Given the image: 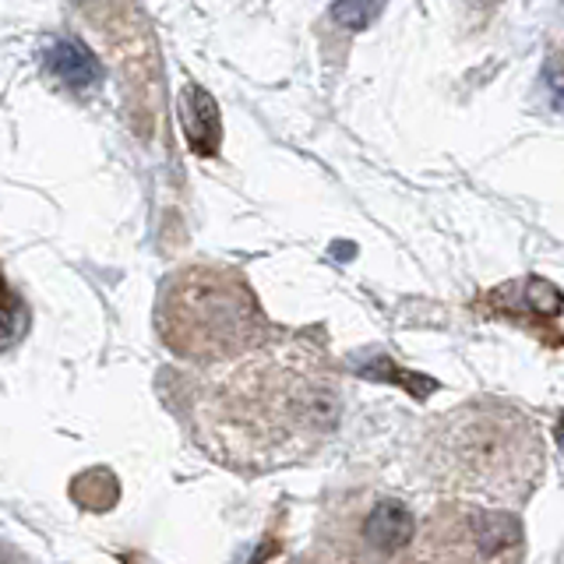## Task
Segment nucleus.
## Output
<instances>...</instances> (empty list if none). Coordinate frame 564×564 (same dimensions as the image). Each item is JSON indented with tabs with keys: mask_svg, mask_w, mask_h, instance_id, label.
<instances>
[{
	"mask_svg": "<svg viewBox=\"0 0 564 564\" xmlns=\"http://www.w3.org/2000/svg\"><path fill=\"white\" fill-rule=\"evenodd\" d=\"M388 0H335L332 18L339 22L346 32H364L375 18L381 14V8Z\"/></svg>",
	"mask_w": 564,
	"mask_h": 564,
	"instance_id": "9d476101",
	"label": "nucleus"
},
{
	"mask_svg": "<svg viewBox=\"0 0 564 564\" xmlns=\"http://www.w3.org/2000/svg\"><path fill=\"white\" fill-rule=\"evenodd\" d=\"M29 328V307L22 304L8 279H0V349H11Z\"/></svg>",
	"mask_w": 564,
	"mask_h": 564,
	"instance_id": "1a4fd4ad",
	"label": "nucleus"
},
{
	"mask_svg": "<svg viewBox=\"0 0 564 564\" xmlns=\"http://www.w3.org/2000/svg\"><path fill=\"white\" fill-rule=\"evenodd\" d=\"M416 511L384 487L343 490L322 508L314 557L322 561H410Z\"/></svg>",
	"mask_w": 564,
	"mask_h": 564,
	"instance_id": "20e7f679",
	"label": "nucleus"
},
{
	"mask_svg": "<svg viewBox=\"0 0 564 564\" xmlns=\"http://www.w3.org/2000/svg\"><path fill=\"white\" fill-rule=\"evenodd\" d=\"M46 67L57 75V82L64 88H85V85H93L96 82V67H93V57L78 46V43H70L64 40L57 50L50 53V61Z\"/></svg>",
	"mask_w": 564,
	"mask_h": 564,
	"instance_id": "0eeeda50",
	"label": "nucleus"
},
{
	"mask_svg": "<svg viewBox=\"0 0 564 564\" xmlns=\"http://www.w3.org/2000/svg\"><path fill=\"white\" fill-rule=\"evenodd\" d=\"M522 557V522L505 508H484L466 498H445L416 519L410 546V561L431 564H508Z\"/></svg>",
	"mask_w": 564,
	"mask_h": 564,
	"instance_id": "39448f33",
	"label": "nucleus"
},
{
	"mask_svg": "<svg viewBox=\"0 0 564 564\" xmlns=\"http://www.w3.org/2000/svg\"><path fill=\"white\" fill-rule=\"evenodd\" d=\"M155 332L187 364H226L272 343V322L234 264L191 261L166 275L155 300Z\"/></svg>",
	"mask_w": 564,
	"mask_h": 564,
	"instance_id": "7ed1b4c3",
	"label": "nucleus"
},
{
	"mask_svg": "<svg viewBox=\"0 0 564 564\" xmlns=\"http://www.w3.org/2000/svg\"><path fill=\"white\" fill-rule=\"evenodd\" d=\"M212 367L191 392V434L216 463L269 473L314 455L339 431L346 384L322 346L264 343Z\"/></svg>",
	"mask_w": 564,
	"mask_h": 564,
	"instance_id": "f257e3e1",
	"label": "nucleus"
},
{
	"mask_svg": "<svg viewBox=\"0 0 564 564\" xmlns=\"http://www.w3.org/2000/svg\"><path fill=\"white\" fill-rule=\"evenodd\" d=\"M413 473L448 498L519 508L546 473L540 423L501 399H469L431 416L413 445Z\"/></svg>",
	"mask_w": 564,
	"mask_h": 564,
	"instance_id": "f03ea898",
	"label": "nucleus"
},
{
	"mask_svg": "<svg viewBox=\"0 0 564 564\" xmlns=\"http://www.w3.org/2000/svg\"><path fill=\"white\" fill-rule=\"evenodd\" d=\"M70 498H75L82 508L88 511H110L120 498V484L110 469H93V473H82L75 487H70Z\"/></svg>",
	"mask_w": 564,
	"mask_h": 564,
	"instance_id": "6e6552de",
	"label": "nucleus"
},
{
	"mask_svg": "<svg viewBox=\"0 0 564 564\" xmlns=\"http://www.w3.org/2000/svg\"><path fill=\"white\" fill-rule=\"evenodd\" d=\"M484 307L494 314V317H508V322H516L522 328H529V317H536V335L546 339L543 332V317L546 322H561L557 311H561V293L554 282H543V279H519V282H505V286L494 290Z\"/></svg>",
	"mask_w": 564,
	"mask_h": 564,
	"instance_id": "423d86ee",
	"label": "nucleus"
}]
</instances>
